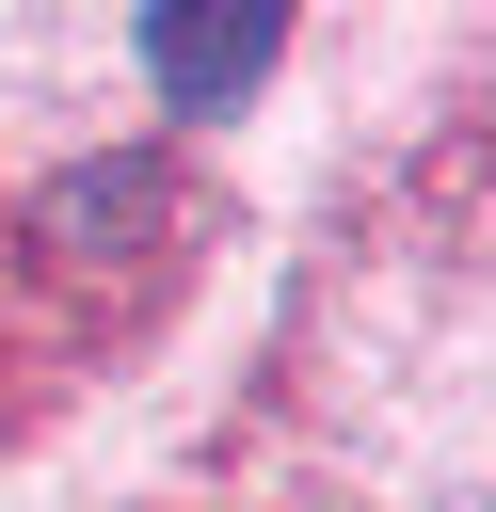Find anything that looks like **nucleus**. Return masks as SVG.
Returning <instances> with one entry per match:
<instances>
[{
	"mask_svg": "<svg viewBox=\"0 0 496 512\" xmlns=\"http://www.w3.org/2000/svg\"><path fill=\"white\" fill-rule=\"evenodd\" d=\"M128 48H144V80H160L176 112H240V96L272 80L288 16H272V0H160V16L128 32Z\"/></svg>",
	"mask_w": 496,
	"mask_h": 512,
	"instance_id": "1",
	"label": "nucleus"
},
{
	"mask_svg": "<svg viewBox=\"0 0 496 512\" xmlns=\"http://www.w3.org/2000/svg\"><path fill=\"white\" fill-rule=\"evenodd\" d=\"M160 208H176V176L128 144V160H64V176L32 192V240H48V272H112V256L160 240Z\"/></svg>",
	"mask_w": 496,
	"mask_h": 512,
	"instance_id": "2",
	"label": "nucleus"
}]
</instances>
